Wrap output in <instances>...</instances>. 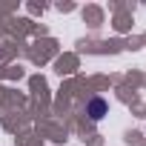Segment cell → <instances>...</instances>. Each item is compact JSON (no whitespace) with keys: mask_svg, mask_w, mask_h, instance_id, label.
<instances>
[{"mask_svg":"<svg viewBox=\"0 0 146 146\" xmlns=\"http://www.w3.org/2000/svg\"><path fill=\"white\" fill-rule=\"evenodd\" d=\"M83 115H86L92 123H100V120L109 115V103H106L103 98H98V95H95V98H89V100L83 103Z\"/></svg>","mask_w":146,"mask_h":146,"instance_id":"1","label":"cell"}]
</instances>
